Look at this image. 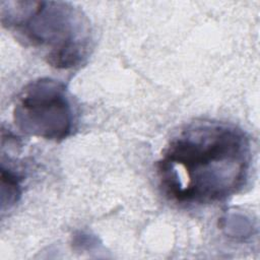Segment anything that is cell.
<instances>
[{"instance_id":"obj_1","label":"cell","mask_w":260,"mask_h":260,"mask_svg":"<svg viewBox=\"0 0 260 260\" xmlns=\"http://www.w3.org/2000/svg\"><path fill=\"white\" fill-rule=\"evenodd\" d=\"M251 143L240 128L200 121L180 131L156 164L159 186L172 201L211 204L239 193L247 184Z\"/></svg>"},{"instance_id":"obj_2","label":"cell","mask_w":260,"mask_h":260,"mask_svg":"<svg viewBox=\"0 0 260 260\" xmlns=\"http://www.w3.org/2000/svg\"><path fill=\"white\" fill-rule=\"evenodd\" d=\"M1 22L17 40L41 50L55 68L75 67L89 52L88 19L69 3L2 1Z\"/></svg>"},{"instance_id":"obj_3","label":"cell","mask_w":260,"mask_h":260,"mask_svg":"<svg viewBox=\"0 0 260 260\" xmlns=\"http://www.w3.org/2000/svg\"><path fill=\"white\" fill-rule=\"evenodd\" d=\"M13 120L25 134L54 141L65 139L73 125V110L65 85L52 78L30 81L16 99Z\"/></svg>"}]
</instances>
